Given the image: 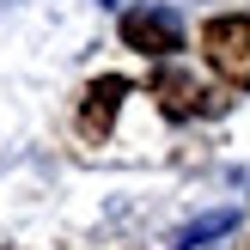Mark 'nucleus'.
<instances>
[{"label":"nucleus","mask_w":250,"mask_h":250,"mask_svg":"<svg viewBox=\"0 0 250 250\" xmlns=\"http://www.w3.org/2000/svg\"><path fill=\"white\" fill-rule=\"evenodd\" d=\"M202 55L226 85H250V12H220L202 24Z\"/></svg>","instance_id":"obj_1"},{"label":"nucleus","mask_w":250,"mask_h":250,"mask_svg":"<svg viewBox=\"0 0 250 250\" xmlns=\"http://www.w3.org/2000/svg\"><path fill=\"white\" fill-rule=\"evenodd\" d=\"M122 43H128L134 55H146V61H171L183 49V24H177V12H165V6H128L122 12Z\"/></svg>","instance_id":"obj_2"},{"label":"nucleus","mask_w":250,"mask_h":250,"mask_svg":"<svg viewBox=\"0 0 250 250\" xmlns=\"http://www.w3.org/2000/svg\"><path fill=\"white\" fill-rule=\"evenodd\" d=\"M122 98H128V80H122V73H98V80L85 85V98H80V134L85 141H104V134L116 128Z\"/></svg>","instance_id":"obj_3"},{"label":"nucleus","mask_w":250,"mask_h":250,"mask_svg":"<svg viewBox=\"0 0 250 250\" xmlns=\"http://www.w3.org/2000/svg\"><path fill=\"white\" fill-rule=\"evenodd\" d=\"M153 104L165 110V116L189 122V116H202V110H208V92H202L183 67H159V73H153Z\"/></svg>","instance_id":"obj_4"},{"label":"nucleus","mask_w":250,"mask_h":250,"mask_svg":"<svg viewBox=\"0 0 250 250\" xmlns=\"http://www.w3.org/2000/svg\"><path fill=\"white\" fill-rule=\"evenodd\" d=\"M220 232H232V208H226V214H208V220H195V226H183L177 238H171V250H195L202 238H220Z\"/></svg>","instance_id":"obj_5"}]
</instances>
